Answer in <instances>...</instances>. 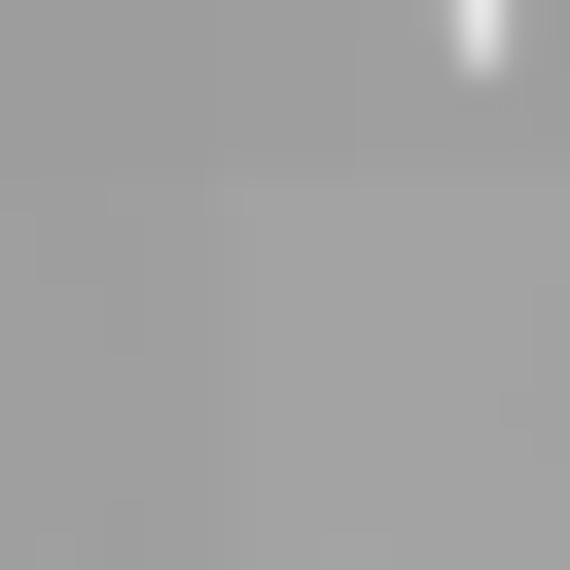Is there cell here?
<instances>
[{
	"mask_svg": "<svg viewBox=\"0 0 570 570\" xmlns=\"http://www.w3.org/2000/svg\"><path fill=\"white\" fill-rule=\"evenodd\" d=\"M428 36H499V0H428Z\"/></svg>",
	"mask_w": 570,
	"mask_h": 570,
	"instance_id": "obj_1",
	"label": "cell"
}]
</instances>
